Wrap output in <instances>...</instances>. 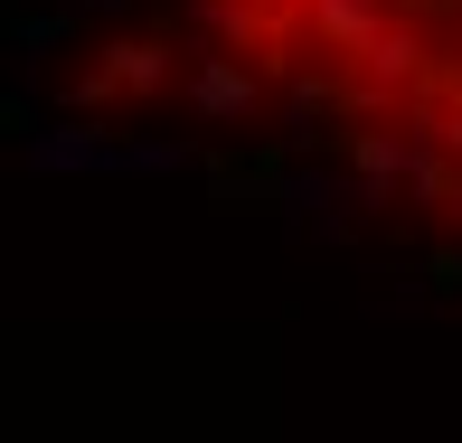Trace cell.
Masks as SVG:
<instances>
[{"instance_id": "6da1fadb", "label": "cell", "mask_w": 462, "mask_h": 443, "mask_svg": "<svg viewBox=\"0 0 462 443\" xmlns=\"http://www.w3.org/2000/svg\"><path fill=\"white\" fill-rule=\"evenodd\" d=\"M189 29L264 123L462 217V0H189Z\"/></svg>"}]
</instances>
